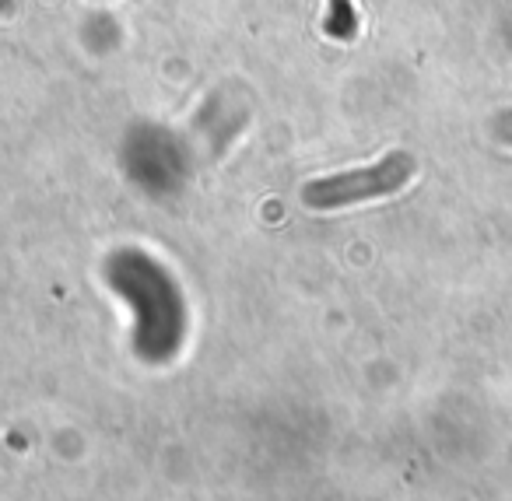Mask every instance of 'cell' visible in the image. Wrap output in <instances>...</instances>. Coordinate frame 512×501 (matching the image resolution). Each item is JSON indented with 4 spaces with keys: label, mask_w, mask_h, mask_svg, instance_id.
I'll return each mask as SVG.
<instances>
[{
    "label": "cell",
    "mask_w": 512,
    "mask_h": 501,
    "mask_svg": "<svg viewBox=\"0 0 512 501\" xmlns=\"http://www.w3.org/2000/svg\"><path fill=\"white\" fill-rule=\"evenodd\" d=\"M414 158L407 151H393L383 162L365 165V169L337 172L327 179H313L302 186V204L313 211H341V207L362 204V200L390 197V193L404 190L414 176Z\"/></svg>",
    "instance_id": "1"
}]
</instances>
